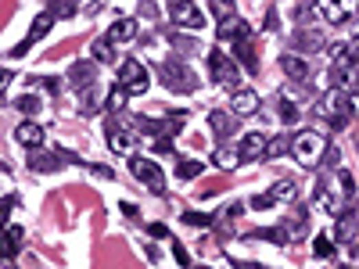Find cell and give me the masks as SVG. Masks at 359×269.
I'll return each instance as SVG.
<instances>
[{
	"label": "cell",
	"mask_w": 359,
	"mask_h": 269,
	"mask_svg": "<svg viewBox=\"0 0 359 269\" xmlns=\"http://www.w3.org/2000/svg\"><path fill=\"white\" fill-rule=\"evenodd\" d=\"M331 151V144H327V137L316 133V130H302L299 137H291V154L299 158V165H320V158Z\"/></svg>",
	"instance_id": "obj_1"
},
{
	"label": "cell",
	"mask_w": 359,
	"mask_h": 269,
	"mask_svg": "<svg viewBox=\"0 0 359 269\" xmlns=\"http://www.w3.org/2000/svg\"><path fill=\"white\" fill-rule=\"evenodd\" d=\"M316 115H323V119H331L338 130L349 122V115H352V97H345V90H338V86H331L323 93V97L316 101Z\"/></svg>",
	"instance_id": "obj_2"
},
{
	"label": "cell",
	"mask_w": 359,
	"mask_h": 269,
	"mask_svg": "<svg viewBox=\"0 0 359 269\" xmlns=\"http://www.w3.org/2000/svg\"><path fill=\"white\" fill-rule=\"evenodd\" d=\"M159 72H162V83L169 86V90H176V93H191L194 86H198V79H194V72L191 69H183L180 61H162L159 65Z\"/></svg>",
	"instance_id": "obj_3"
},
{
	"label": "cell",
	"mask_w": 359,
	"mask_h": 269,
	"mask_svg": "<svg viewBox=\"0 0 359 269\" xmlns=\"http://www.w3.org/2000/svg\"><path fill=\"white\" fill-rule=\"evenodd\" d=\"M313 8L323 14L327 22H349L359 14V0H313Z\"/></svg>",
	"instance_id": "obj_4"
},
{
	"label": "cell",
	"mask_w": 359,
	"mask_h": 269,
	"mask_svg": "<svg viewBox=\"0 0 359 269\" xmlns=\"http://www.w3.org/2000/svg\"><path fill=\"white\" fill-rule=\"evenodd\" d=\"M130 172L140 180V183H148L151 191H165V176H162V165L154 162V158H133L130 162Z\"/></svg>",
	"instance_id": "obj_5"
},
{
	"label": "cell",
	"mask_w": 359,
	"mask_h": 269,
	"mask_svg": "<svg viewBox=\"0 0 359 269\" xmlns=\"http://www.w3.org/2000/svg\"><path fill=\"white\" fill-rule=\"evenodd\" d=\"M209 69H212V79L223 83V86H238L241 83V72H238V65H233V58H227L223 51L209 54Z\"/></svg>",
	"instance_id": "obj_6"
},
{
	"label": "cell",
	"mask_w": 359,
	"mask_h": 269,
	"mask_svg": "<svg viewBox=\"0 0 359 269\" xmlns=\"http://www.w3.org/2000/svg\"><path fill=\"white\" fill-rule=\"evenodd\" d=\"M119 83L126 86L130 93H148V69L140 65L137 58L122 61V69H119Z\"/></svg>",
	"instance_id": "obj_7"
},
{
	"label": "cell",
	"mask_w": 359,
	"mask_h": 269,
	"mask_svg": "<svg viewBox=\"0 0 359 269\" xmlns=\"http://www.w3.org/2000/svg\"><path fill=\"white\" fill-rule=\"evenodd\" d=\"M266 148H270L266 133H244V137H241V144H238L241 165H244V162H259V158L266 154Z\"/></svg>",
	"instance_id": "obj_8"
},
{
	"label": "cell",
	"mask_w": 359,
	"mask_h": 269,
	"mask_svg": "<svg viewBox=\"0 0 359 269\" xmlns=\"http://www.w3.org/2000/svg\"><path fill=\"white\" fill-rule=\"evenodd\" d=\"M173 22L180 29H194V33H198V29L205 25V14L194 8V0H180V4H173Z\"/></svg>",
	"instance_id": "obj_9"
},
{
	"label": "cell",
	"mask_w": 359,
	"mask_h": 269,
	"mask_svg": "<svg viewBox=\"0 0 359 269\" xmlns=\"http://www.w3.org/2000/svg\"><path fill=\"white\" fill-rule=\"evenodd\" d=\"M108 148L115 154H130L137 148V137L130 130H122V126H108Z\"/></svg>",
	"instance_id": "obj_10"
},
{
	"label": "cell",
	"mask_w": 359,
	"mask_h": 269,
	"mask_svg": "<svg viewBox=\"0 0 359 269\" xmlns=\"http://www.w3.org/2000/svg\"><path fill=\"white\" fill-rule=\"evenodd\" d=\"M43 137H47V133H43L40 122H22L19 130H14V140H19L22 148H33V151L43 144Z\"/></svg>",
	"instance_id": "obj_11"
},
{
	"label": "cell",
	"mask_w": 359,
	"mask_h": 269,
	"mask_svg": "<svg viewBox=\"0 0 359 269\" xmlns=\"http://www.w3.org/2000/svg\"><path fill=\"white\" fill-rule=\"evenodd\" d=\"M230 108H233V115H255L259 112V93H252V90H233Z\"/></svg>",
	"instance_id": "obj_12"
},
{
	"label": "cell",
	"mask_w": 359,
	"mask_h": 269,
	"mask_svg": "<svg viewBox=\"0 0 359 269\" xmlns=\"http://www.w3.org/2000/svg\"><path fill=\"white\" fill-rule=\"evenodd\" d=\"M51 22H54V14H40V19L33 22V29H29V40H22V43L11 51V54H14V58H22V54L29 51V43H36V40L47 33V29H51Z\"/></svg>",
	"instance_id": "obj_13"
},
{
	"label": "cell",
	"mask_w": 359,
	"mask_h": 269,
	"mask_svg": "<svg viewBox=\"0 0 359 269\" xmlns=\"http://www.w3.org/2000/svg\"><path fill=\"white\" fill-rule=\"evenodd\" d=\"M233 54H238V61L244 69H259V58H255V43H252V36H241L238 43H233Z\"/></svg>",
	"instance_id": "obj_14"
},
{
	"label": "cell",
	"mask_w": 359,
	"mask_h": 269,
	"mask_svg": "<svg viewBox=\"0 0 359 269\" xmlns=\"http://www.w3.org/2000/svg\"><path fill=\"white\" fill-rule=\"evenodd\" d=\"M280 69H284L291 79H305L309 75V61L299 54H280Z\"/></svg>",
	"instance_id": "obj_15"
},
{
	"label": "cell",
	"mask_w": 359,
	"mask_h": 269,
	"mask_svg": "<svg viewBox=\"0 0 359 269\" xmlns=\"http://www.w3.org/2000/svg\"><path fill=\"white\" fill-rule=\"evenodd\" d=\"M69 79H72V86L76 90H86V86H93V61H76L72 65V72H69Z\"/></svg>",
	"instance_id": "obj_16"
},
{
	"label": "cell",
	"mask_w": 359,
	"mask_h": 269,
	"mask_svg": "<svg viewBox=\"0 0 359 269\" xmlns=\"http://www.w3.org/2000/svg\"><path fill=\"white\" fill-rule=\"evenodd\" d=\"M352 58H345V61H334L331 65V83L338 86V90H345V86H352Z\"/></svg>",
	"instance_id": "obj_17"
},
{
	"label": "cell",
	"mask_w": 359,
	"mask_h": 269,
	"mask_svg": "<svg viewBox=\"0 0 359 269\" xmlns=\"http://www.w3.org/2000/svg\"><path fill=\"white\" fill-rule=\"evenodd\" d=\"M241 36H252V33H248V22H241V19L220 22V40H230V43H238Z\"/></svg>",
	"instance_id": "obj_18"
},
{
	"label": "cell",
	"mask_w": 359,
	"mask_h": 269,
	"mask_svg": "<svg viewBox=\"0 0 359 269\" xmlns=\"http://www.w3.org/2000/svg\"><path fill=\"white\" fill-rule=\"evenodd\" d=\"M356 230H359V223H356V212H341V219H338V226H334V233H338V241L341 244H349L352 237H356Z\"/></svg>",
	"instance_id": "obj_19"
},
{
	"label": "cell",
	"mask_w": 359,
	"mask_h": 269,
	"mask_svg": "<svg viewBox=\"0 0 359 269\" xmlns=\"http://www.w3.org/2000/svg\"><path fill=\"white\" fill-rule=\"evenodd\" d=\"M133 36H137V22H133V19H119L112 29H108V40H112V43L133 40Z\"/></svg>",
	"instance_id": "obj_20"
},
{
	"label": "cell",
	"mask_w": 359,
	"mask_h": 269,
	"mask_svg": "<svg viewBox=\"0 0 359 269\" xmlns=\"http://www.w3.org/2000/svg\"><path fill=\"white\" fill-rule=\"evenodd\" d=\"M115 43L108 40V36H101L97 43H93V61H101V65H115Z\"/></svg>",
	"instance_id": "obj_21"
},
{
	"label": "cell",
	"mask_w": 359,
	"mask_h": 269,
	"mask_svg": "<svg viewBox=\"0 0 359 269\" xmlns=\"http://www.w3.org/2000/svg\"><path fill=\"white\" fill-rule=\"evenodd\" d=\"M97 101H101V90L97 86H86L80 93V112L83 115H97Z\"/></svg>",
	"instance_id": "obj_22"
},
{
	"label": "cell",
	"mask_w": 359,
	"mask_h": 269,
	"mask_svg": "<svg viewBox=\"0 0 359 269\" xmlns=\"http://www.w3.org/2000/svg\"><path fill=\"white\" fill-rule=\"evenodd\" d=\"M216 165L220 169H233V165H241V154H238V148H216Z\"/></svg>",
	"instance_id": "obj_23"
},
{
	"label": "cell",
	"mask_w": 359,
	"mask_h": 269,
	"mask_svg": "<svg viewBox=\"0 0 359 269\" xmlns=\"http://www.w3.org/2000/svg\"><path fill=\"white\" fill-rule=\"evenodd\" d=\"M29 165H33L36 172H54V169H61V158L58 154H33Z\"/></svg>",
	"instance_id": "obj_24"
},
{
	"label": "cell",
	"mask_w": 359,
	"mask_h": 269,
	"mask_svg": "<svg viewBox=\"0 0 359 269\" xmlns=\"http://www.w3.org/2000/svg\"><path fill=\"white\" fill-rule=\"evenodd\" d=\"M201 172H205V165H201L198 158H180V169H176L180 180H194V176H201Z\"/></svg>",
	"instance_id": "obj_25"
},
{
	"label": "cell",
	"mask_w": 359,
	"mask_h": 269,
	"mask_svg": "<svg viewBox=\"0 0 359 269\" xmlns=\"http://www.w3.org/2000/svg\"><path fill=\"white\" fill-rule=\"evenodd\" d=\"M209 122H212V130L220 133V137H230L233 133V119L227 112H209Z\"/></svg>",
	"instance_id": "obj_26"
},
{
	"label": "cell",
	"mask_w": 359,
	"mask_h": 269,
	"mask_svg": "<svg viewBox=\"0 0 359 269\" xmlns=\"http://www.w3.org/2000/svg\"><path fill=\"white\" fill-rule=\"evenodd\" d=\"M126 97H130V90L119 83L112 93H108V112H122V108H126Z\"/></svg>",
	"instance_id": "obj_27"
},
{
	"label": "cell",
	"mask_w": 359,
	"mask_h": 269,
	"mask_svg": "<svg viewBox=\"0 0 359 269\" xmlns=\"http://www.w3.org/2000/svg\"><path fill=\"white\" fill-rule=\"evenodd\" d=\"M212 11H216V19H220V22L238 19V8H233V0H212Z\"/></svg>",
	"instance_id": "obj_28"
},
{
	"label": "cell",
	"mask_w": 359,
	"mask_h": 269,
	"mask_svg": "<svg viewBox=\"0 0 359 269\" xmlns=\"http://www.w3.org/2000/svg\"><path fill=\"white\" fill-rule=\"evenodd\" d=\"M255 237H262V241H273V244H288V241H291L284 226H273V230H255Z\"/></svg>",
	"instance_id": "obj_29"
},
{
	"label": "cell",
	"mask_w": 359,
	"mask_h": 269,
	"mask_svg": "<svg viewBox=\"0 0 359 269\" xmlns=\"http://www.w3.org/2000/svg\"><path fill=\"white\" fill-rule=\"evenodd\" d=\"M19 112L22 115H36L40 112V97H36V93H25V97H19Z\"/></svg>",
	"instance_id": "obj_30"
},
{
	"label": "cell",
	"mask_w": 359,
	"mask_h": 269,
	"mask_svg": "<svg viewBox=\"0 0 359 269\" xmlns=\"http://www.w3.org/2000/svg\"><path fill=\"white\" fill-rule=\"evenodd\" d=\"M277 115H280V122H299V108H294L291 101H280L277 104Z\"/></svg>",
	"instance_id": "obj_31"
},
{
	"label": "cell",
	"mask_w": 359,
	"mask_h": 269,
	"mask_svg": "<svg viewBox=\"0 0 359 269\" xmlns=\"http://www.w3.org/2000/svg\"><path fill=\"white\" fill-rule=\"evenodd\" d=\"M22 241H25V237H22V230H19V226H11V230H8V244H4V248H8V255H19Z\"/></svg>",
	"instance_id": "obj_32"
},
{
	"label": "cell",
	"mask_w": 359,
	"mask_h": 269,
	"mask_svg": "<svg viewBox=\"0 0 359 269\" xmlns=\"http://www.w3.org/2000/svg\"><path fill=\"white\" fill-rule=\"evenodd\" d=\"M288 151H291V140H284V137L270 140V148H266V154H270V158H280V154H288Z\"/></svg>",
	"instance_id": "obj_33"
},
{
	"label": "cell",
	"mask_w": 359,
	"mask_h": 269,
	"mask_svg": "<svg viewBox=\"0 0 359 269\" xmlns=\"http://www.w3.org/2000/svg\"><path fill=\"white\" fill-rule=\"evenodd\" d=\"M270 194H273L277 201H291V198H294V183H277Z\"/></svg>",
	"instance_id": "obj_34"
},
{
	"label": "cell",
	"mask_w": 359,
	"mask_h": 269,
	"mask_svg": "<svg viewBox=\"0 0 359 269\" xmlns=\"http://www.w3.org/2000/svg\"><path fill=\"white\" fill-rule=\"evenodd\" d=\"M331 251H334V248H331V241H327V237H316V244H313V255H316V259H327V255H331Z\"/></svg>",
	"instance_id": "obj_35"
},
{
	"label": "cell",
	"mask_w": 359,
	"mask_h": 269,
	"mask_svg": "<svg viewBox=\"0 0 359 269\" xmlns=\"http://www.w3.org/2000/svg\"><path fill=\"white\" fill-rule=\"evenodd\" d=\"M273 204H277V198H273V194H262V198H252V209H255V212H266V209H273Z\"/></svg>",
	"instance_id": "obj_36"
},
{
	"label": "cell",
	"mask_w": 359,
	"mask_h": 269,
	"mask_svg": "<svg viewBox=\"0 0 359 269\" xmlns=\"http://www.w3.org/2000/svg\"><path fill=\"white\" fill-rule=\"evenodd\" d=\"M187 226H198V230H205V226H209V215H201V212H187Z\"/></svg>",
	"instance_id": "obj_37"
},
{
	"label": "cell",
	"mask_w": 359,
	"mask_h": 269,
	"mask_svg": "<svg viewBox=\"0 0 359 269\" xmlns=\"http://www.w3.org/2000/svg\"><path fill=\"white\" fill-rule=\"evenodd\" d=\"M299 43H302V47H320V36L309 33V29H302V33H299Z\"/></svg>",
	"instance_id": "obj_38"
},
{
	"label": "cell",
	"mask_w": 359,
	"mask_h": 269,
	"mask_svg": "<svg viewBox=\"0 0 359 269\" xmlns=\"http://www.w3.org/2000/svg\"><path fill=\"white\" fill-rule=\"evenodd\" d=\"M173 251H176V262H180V266H191V255H187L183 244H173Z\"/></svg>",
	"instance_id": "obj_39"
},
{
	"label": "cell",
	"mask_w": 359,
	"mask_h": 269,
	"mask_svg": "<svg viewBox=\"0 0 359 269\" xmlns=\"http://www.w3.org/2000/svg\"><path fill=\"white\" fill-rule=\"evenodd\" d=\"M140 14H144V19H154V14H159V8H154L151 0H144V4H140Z\"/></svg>",
	"instance_id": "obj_40"
},
{
	"label": "cell",
	"mask_w": 359,
	"mask_h": 269,
	"mask_svg": "<svg viewBox=\"0 0 359 269\" xmlns=\"http://www.w3.org/2000/svg\"><path fill=\"white\" fill-rule=\"evenodd\" d=\"M93 176H101V180H115V172H112V169H104V165H93Z\"/></svg>",
	"instance_id": "obj_41"
},
{
	"label": "cell",
	"mask_w": 359,
	"mask_h": 269,
	"mask_svg": "<svg viewBox=\"0 0 359 269\" xmlns=\"http://www.w3.org/2000/svg\"><path fill=\"white\" fill-rule=\"evenodd\" d=\"M151 237H169V230H165L162 223H154V226H151Z\"/></svg>",
	"instance_id": "obj_42"
},
{
	"label": "cell",
	"mask_w": 359,
	"mask_h": 269,
	"mask_svg": "<svg viewBox=\"0 0 359 269\" xmlns=\"http://www.w3.org/2000/svg\"><path fill=\"white\" fill-rule=\"evenodd\" d=\"M43 90H51V93H58V79L51 75V79H43Z\"/></svg>",
	"instance_id": "obj_43"
},
{
	"label": "cell",
	"mask_w": 359,
	"mask_h": 269,
	"mask_svg": "<svg viewBox=\"0 0 359 269\" xmlns=\"http://www.w3.org/2000/svg\"><path fill=\"white\" fill-rule=\"evenodd\" d=\"M238 269H266V266H255V262L248 266V262H238Z\"/></svg>",
	"instance_id": "obj_44"
},
{
	"label": "cell",
	"mask_w": 359,
	"mask_h": 269,
	"mask_svg": "<svg viewBox=\"0 0 359 269\" xmlns=\"http://www.w3.org/2000/svg\"><path fill=\"white\" fill-rule=\"evenodd\" d=\"M194 269H209V266H194Z\"/></svg>",
	"instance_id": "obj_45"
},
{
	"label": "cell",
	"mask_w": 359,
	"mask_h": 269,
	"mask_svg": "<svg viewBox=\"0 0 359 269\" xmlns=\"http://www.w3.org/2000/svg\"><path fill=\"white\" fill-rule=\"evenodd\" d=\"M169 4H180V0H169Z\"/></svg>",
	"instance_id": "obj_46"
},
{
	"label": "cell",
	"mask_w": 359,
	"mask_h": 269,
	"mask_svg": "<svg viewBox=\"0 0 359 269\" xmlns=\"http://www.w3.org/2000/svg\"><path fill=\"white\" fill-rule=\"evenodd\" d=\"M356 40H359V36H356Z\"/></svg>",
	"instance_id": "obj_47"
}]
</instances>
